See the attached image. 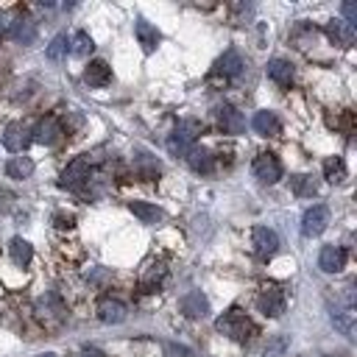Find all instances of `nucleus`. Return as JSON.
I'll use <instances>...</instances> for the list:
<instances>
[{"label":"nucleus","mask_w":357,"mask_h":357,"mask_svg":"<svg viewBox=\"0 0 357 357\" xmlns=\"http://www.w3.org/2000/svg\"><path fill=\"white\" fill-rule=\"evenodd\" d=\"M31 137H34L37 142H42V146H53V142H59V137H61V126H59L56 117H45V120H39V126L31 131Z\"/></svg>","instance_id":"15"},{"label":"nucleus","mask_w":357,"mask_h":357,"mask_svg":"<svg viewBox=\"0 0 357 357\" xmlns=\"http://www.w3.org/2000/svg\"><path fill=\"white\" fill-rule=\"evenodd\" d=\"M81 357H106L104 351H98V349H84L81 351Z\"/></svg>","instance_id":"32"},{"label":"nucleus","mask_w":357,"mask_h":357,"mask_svg":"<svg viewBox=\"0 0 357 357\" xmlns=\"http://www.w3.org/2000/svg\"><path fill=\"white\" fill-rule=\"evenodd\" d=\"M327 226H329V209L324 204H313L302 218V235L305 238H318Z\"/></svg>","instance_id":"3"},{"label":"nucleus","mask_w":357,"mask_h":357,"mask_svg":"<svg viewBox=\"0 0 357 357\" xmlns=\"http://www.w3.org/2000/svg\"><path fill=\"white\" fill-rule=\"evenodd\" d=\"M254 176L262 182V184H276L282 179V165L273 154H260L254 160Z\"/></svg>","instance_id":"7"},{"label":"nucleus","mask_w":357,"mask_h":357,"mask_svg":"<svg viewBox=\"0 0 357 357\" xmlns=\"http://www.w3.org/2000/svg\"><path fill=\"white\" fill-rule=\"evenodd\" d=\"M9 26H12L9 15H6V12H0V39H3V37L9 34Z\"/></svg>","instance_id":"31"},{"label":"nucleus","mask_w":357,"mask_h":357,"mask_svg":"<svg viewBox=\"0 0 357 357\" xmlns=\"http://www.w3.org/2000/svg\"><path fill=\"white\" fill-rule=\"evenodd\" d=\"M184 160H187V165H190L195 173H209V171H212V154H209L206 148H198V146H195Z\"/></svg>","instance_id":"23"},{"label":"nucleus","mask_w":357,"mask_h":357,"mask_svg":"<svg viewBox=\"0 0 357 357\" xmlns=\"http://www.w3.org/2000/svg\"><path fill=\"white\" fill-rule=\"evenodd\" d=\"M327 37H329L338 48H351L357 34H354V28L346 26L343 20H332V23H327Z\"/></svg>","instance_id":"17"},{"label":"nucleus","mask_w":357,"mask_h":357,"mask_svg":"<svg viewBox=\"0 0 357 357\" xmlns=\"http://www.w3.org/2000/svg\"><path fill=\"white\" fill-rule=\"evenodd\" d=\"M218 126L224 128V134H243V128H246V117H243L235 106L224 104V106H218Z\"/></svg>","instance_id":"11"},{"label":"nucleus","mask_w":357,"mask_h":357,"mask_svg":"<svg viewBox=\"0 0 357 357\" xmlns=\"http://www.w3.org/2000/svg\"><path fill=\"white\" fill-rule=\"evenodd\" d=\"M39 357H56V354H39Z\"/></svg>","instance_id":"34"},{"label":"nucleus","mask_w":357,"mask_h":357,"mask_svg":"<svg viewBox=\"0 0 357 357\" xmlns=\"http://www.w3.org/2000/svg\"><path fill=\"white\" fill-rule=\"evenodd\" d=\"M291 190H293L299 198H313V195L318 193V184H316L313 176L302 173V176H293V179H291Z\"/></svg>","instance_id":"26"},{"label":"nucleus","mask_w":357,"mask_h":357,"mask_svg":"<svg viewBox=\"0 0 357 357\" xmlns=\"http://www.w3.org/2000/svg\"><path fill=\"white\" fill-rule=\"evenodd\" d=\"M340 12H343V17H346V20H343V23H346V26H351V28H354V23H357V6H354V3H351V0H346V3H343V6H340Z\"/></svg>","instance_id":"30"},{"label":"nucleus","mask_w":357,"mask_h":357,"mask_svg":"<svg viewBox=\"0 0 357 357\" xmlns=\"http://www.w3.org/2000/svg\"><path fill=\"white\" fill-rule=\"evenodd\" d=\"M31 173H34V162L28 157H15L6 165V176L9 179H28Z\"/></svg>","instance_id":"24"},{"label":"nucleus","mask_w":357,"mask_h":357,"mask_svg":"<svg viewBox=\"0 0 357 357\" xmlns=\"http://www.w3.org/2000/svg\"><path fill=\"white\" fill-rule=\"evenodd\" d=\"M284 293L279 291V288H265V291H260V296H257V307H260V313L262 316H268V318H279L282 313H284Z\"/></svg>","instance_id":"5"},{"label":"nucleus","mask_w":357,"mask_h":357,"mask_svg":"<svg viewBox=\"0 0 357 357\" xmlns=\"http://www.w3.org/2000/svg\"><path fill=\"white\" fill-rule=\"evenodd\" d=\"M179 310L187 316V318H204L209 313V299L201 293V291H190L179 299Z\"/></svg>","instance_id":"8"},{"label":"nucleus","mask_w":357,"mask_h":357,"mask_svg":"<svg viewBox=\"0 0 357 357\" xmlns=\"http://www.w3.org/2000/svg\"><path fill=\"white\" fill-rule=\"evenodd\" d=\"M67 50H70V39L64 37V34H59L50 45H48V50H45V56L50 59V61H59V59H64L67 56Z\"/></svg>","instance_id":"29"},{"label":"nucleus","mask_w":357,"mask_h":357,"mask_svg":"<svg viewBox=\"0 0 357 357\" xmlns=\"http://www.w3.org/2000/svg\"><path fill=\"white\" fill-rule=\"evenodd\" d=\"M215 329L218 332H224V335H229L232 340H249L251 338V332H254V327H251V321L240 313V310H229V313H224L218 321H215Z\"/></svg>","instance_id":"2"},{"label":"nucleus","mask_w":357,"mask_h":357,"mask_svg":"<svg viewBox=\"0 0 357 357\" xmlns=\"http://www.w3.org/2000/svg\"><path fill=\"white\" fill-rule=\"evenodd\" d=\"M131 215L139 221V224H160L165 218V212L157 206V204H148V201H131L128 204Z\"/></svg>","instance_id":"13"},{"label":"nucleus","mask_w":357,"mask_h":357,"mask_svg":"<svg viewBox=\"0 0 357 357\" xmlns=\"http://www.w3.org/2000/svg\"><path fill=\"white\" fill-rule=\"evenodd\" d=\"M31 139H34V137H31V128H28V126L12 123V126H6V131H3V148L12 151V154H20V151L28 148Z\"/></svg>","instance_id":"4"},{"label":"nucleus","mask_w":357,"mask_h":357,"mask_svg":"<svg viewBox=\"0 0 357 357\" xmlns=\"http://www.w3.org/2000/svg\"><path fill=\"white\" fill-rule=\"evenodd\" d=\"M324 179H327L329 184H340V182H346V165H343V160H340V157H329V160L324 162Z\"/></svg>","instance_id":"25"},{"label":"nucleus","mask_w":357,"mask_h":357,"mask_svg":"<svg viewBox=\"0 0 357 357\" xmlns=\"http://www.w3.org/2000/svg\"><path fill=\"white\" fill-rule=\"evenodd\" d=\"M84 81L90 84V87H106L109 81H112V67L106 64V61H90V67L84 70Z\"/></svg>","instance_id":"18"},{"label":"nucleus","mask_w":357,"mask_h":357,"mask_svg":"<svg viewBox=\"0 0 357 357\" xmlns=\"http://www.w3.org/2000/svg\"><path fill=\"white\" fill-rule=\"evenodd\" d=\"M134 34H137V42L142 45V50H146V53H151V50L160 45V31H157L148 20H137Z\"/></svg>","instance_id":"19"},{"label":"nucleus","mask_w":357,"mask_h":357,"mask_svg":"<svg viewBox=\"0 0 357 357\" xmlns=\"http://www.w3.org/2000/svg\"><path fill=\"white\" fill-rule=\"evenodd\" d=\"M98 316H101L104 324H123L126 316H128V307L123 302H117V299H104L98 305Z\"/></svg>","instance_id":"16"},{"label":"nucleus","mask_w":357,"mask_h":357,"mask_svg":"<svg viewBox=\"0 0 357 357\" xmlns=\"http://www.w3.org/2000/svg\"><path fill=\"white\" fill-rule=\"evenodd\" d=\"M218 70H221L224 76H229V79H238L243 70H246V61H243V56L238 50H226L221 56V61H218Z\"/></svg>","instance_id":"21"},{"label":"nucleus","mask_w":357,"mask_h":357,"mask_svg":"<svg viewBox=\"0 0 357 357\" xmlns=\"http://www.w3.org/2000/svg\"><path fill=\"white\" fill-rule=\"evenodd\" d=\"M168 354H171V357H182V354H187V349H176V346H168Z\"/></svg>","instance_id":"33"},{"label":"nucleus","mask_w":357,"mask_h":357,"mask_svg":"<svg viewBox=\"0 0 357 357\" xmlns=\"http://www.w3.org/2000/svg\"><path fill=\"white\" fill-rule=\"evenodd\" d=\"M93 48H95L93 45V37L87 31H76L73 39H70V53H73V56H90Z\"/></svg>","instance_id":"28"},{"label":"nucleus","mask_w":357,"mask_h":357,"mask_svg":"<svg viewBox=\"0 0 357 357\" xmlns=\"http://www.w3.org/2000/svg\"><path fill=\"white\" fill-rule=\"evenodd\" d=\"M198 131L201 126L195 120H182L173 134L168 137V154L171 157H187L193 148H195V139H198Z\"/></svg>","instance_id":"1"},{"label":"nucleus","mask_w":357,"mask_h":357,"mask_svg":"<svg viewBox=\"0 0 357 357\" xmlns=\"http://www.w3.org/2000/svg\"><path fill=\"white\" fill-rule=\"evenodd\" d=\"M265 70H268V79H271L273 84L291 87V81H293V64H291L288 59H271Z\"/></svg>","instance_id":"12"},{"label":"nucleus","mask_w":357,"mask_h":357,"mask_svg":"<svg viewBox=\"0 0 357 357\" xmlns=\"http://www.w3.org/2000/svg\"><path fill=\"white\" fill-rule=\"evenodd\" d=\"M354 318H357L354 305H343V307H335V310H332V321H335V327H338L346 338H354Z\"/></svg>","instance_id":"20"},{"label":"nucleus","mask_w":357,"mask_h":357,"mask_svg":"<svg viewBox=\"0 0 357 357\" xmlns=\"http://www.w3.org/2000/svg\"><path fill=\"white\" fill-rule=\"evenodd\" d=\"M9 251H12L15 265H23V268L31 262V254H34L31 243H28V240H23V238H15V240H12V246H9Z\"/></svg>","instance_id":"27"},{"label":"nucleus","mask_w":357,"mask_h":357,"mask_svg":"<svg viewBox=\"0 0 357 357\" xmlns=\"http://www.w3.org/2000/svg\"><path fill=\"white\" fill-rule=\"evenodd\" d=\"M9 34H12L15 42L28 45V42H34V37H37V26H34V20H28V17H20V20H15V23L9 26Z\"/></svg>","instance_id":"22"},{"label":"nucleus","mask_w":357,"mask_h":357,"mask_svg":"<svg viewBox=\"0 0 357 357\" xmlns=\"http://www.w3.org/2000/svg\"><path fill=\"white\" fill-rule=\"evenodd\" d=\"M251 243H254V251H257L260 257H271V254H276V249H279V238H276V232L268 229V226H254Z\"/></svg>","instance_id":"9"},{"label":"nucleus","mask_w":357,"mask_h":357,"mask_svg":"<svg viewBox=\"0 0 357 357\" xmlns=\"http://www.w3.org/2000/svg\"><path fill=\"white\" fill-rule=\"evenodd\" d=\"M318 268L324 273H340L346 268V251L340 246H324L318 254Z\"/></svg>","instance_id":"10"},{"label":"nucleus","mask_w":357,"mask_h":357,"mask_svg":"<svg viewBox=\"0 0 357 357\" xmlns=\"http://www.w3.org/2000/svg\"><path fill=\"white\" fill-rule=\"evenodd\" d=\"M251 126H254V131L262 134V137H279V134H282V120H279L273 112H268V109L257 112L254 120H251Z\"/></svg>","instance_id":"14"},{"label":"nucleus","mask_w":357,"mask_h":357,"mask_svg":"<svg viewBox=\"0 0 357 357\" xmlns=\"http://www.w3.org/2000/svg\"><path fill=\"white\" fill-rule=\"evenodd\" d=\"M87 179H90V162H87V160H73V162L64 168L61 179H59V187L76 190V187H81Z\"/></svg>","instance_id":"6"}]
</instances>
